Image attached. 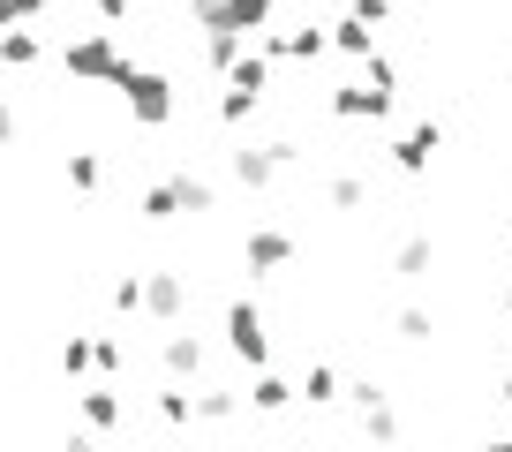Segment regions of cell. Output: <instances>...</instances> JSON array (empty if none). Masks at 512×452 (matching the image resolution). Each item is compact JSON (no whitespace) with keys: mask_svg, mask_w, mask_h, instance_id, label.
<instances>
[{"mask_svg":"<svg viewBox=\"0 0 512 452\" xmlns=\"http://www.w3.org/2000/svg\"><path fill=\"white\" fill-rule=\"evenodd\" d=\"M61 61H68V76H83V83H121L128 68H136V53H121L113 31H83V38L61 46Z\"/></svg>","mask_w":512,"mask_h":452,"instance_id":"6da1fadb","label":"cell"},{"mask_svg":"<svg viewBox=\"0 0 512 452\" xmlns=\"http://www.w3.org/2000/svg\"><path fill=\"white\" fill-rule=\"evenodd\" d=\"M189 16H196V31H234V38H256V31H272V16H279V0H189Z\"/></svg>","mask_w":512,"mask_h":452,"instance_id":"7a4b0ae2","label":"cell"},{"mask_svg":"<svg viewBox=\"0 0 512 452\" xmlns=\"http://www.w3.org/2000/svg\"><path fill=\"white\" fill-rule=\"evenodd\" d=\"M113 91L128 98V121H136V129H166V121H174V83L159 76V68H128L121 83H113Z\"/></svg>","mask_w":512,"mask_h":452,"instance_id":"3957f363","label":"cell"},{"mask_svg":"<svg viewBox=\"0 0 512 452\" xmlns=\"http://www.w3.org/2000/svg\"><path fill=\"white\" fill-rule=\"evenodd\" d=\"M226 355H234L241 370H272V332H264V309H256L249 294L226 302Z\"/></svg>","mask_w":512,"mask_h":452,"instance_id":"277c9868","label":"cell"},{"mask_svg":"<svg viewBox=\"0 0 512 452\" xmlns=\"http://www.w3.org/2000/svg\"><path fill=\"white\" fill-rule=\"evenodd\" d=\"M294 234L287 226H249V242H241V264H249V279H272V272H287L294 264Z\"/></svg>","mask_w":512,"mask_h":452,"instance_id":"5b68a950","label":"cell"},{"mask_svg":"<svg viewBox=\"0 0 512 452\" xmlns=\"http://www.w3.org/2000/svg\"><path fill=\"white\" fill-rule=\"evenodd\" d=\"M324 113H332V121H384V113H392V91H377V83H332V91H324Z\"/></svg>","mask_w":512,"mask_h":452,"instance_id":"8992f818","label":"cell"},{"mask_svg":"<svg viewBox=\"0 0 512 452\" xmlns=\"http://www.w3.org/2000/svg\"><path fill=\"white\" fill-rule=\"evenodd\" d=\"M181 309H189V272H144V317L181 324Z\"/></svg>","mask_w":512,"mask_h":452,"instance_id":"52a82bcc","label":"cell"},{"mask_svg":"<svg viewBox=\"0 0 512 452\" xmlns=\"http://www.w3.org/2000/svg\"><path fill=\"white\" fill-rule=\"evenodd\" d=\"M437 151H445V129H437V121H415V129H407L400 144H392V166H400L407 181H422V174H430V159H437Z\"/></svg>","mask_w":512,"mask_h":452,"instance_id":"ba28073f","label":"cell"},{"mask_svg":"<svg viewBox=\"0 0 512 452\" xmlns=\"http://www.w3.org/2000/svg\"><path fill=\"white\" fill-rule=\"evenodd\" d=\"M76 407H83V430H91V437H106V430H121V422H128V400H121L113 385L76 392Z\"/></svg>","mask_w":512,"mask_h":452,"instance_id":"9c48e42d","label":"cell"},{"mask_svg":"<svg viewBox=\"0 0 512 452\" xmlns=\"http://www.w3.org/2000/svg\"><path fill=\"white\" fill-rule=\"evenodd\" d=\"M159 362H166V377H174V385H196V377H204V339H196V332H166Z\"/></svg>","mask_w":512,"mask_h":452,"instance_id":"30bf717a","label":"cell"},{"mask_svg":"<svg viewBox=\"0 0 512 452\" xmlns=\"http://www.w3.org/2000/svg\"><path fill=\"white\" fill-rule=\"evenodd\" d=\"M136 211H144V219H151V226H166V219H181V166H174V174H159V181H151V189H144V196H136Z\"/></svg>","mask_w":512,"mask_h":452,"instance_id":"8fae6325","label":"cell"},{"mask_svg":"<svg viewBox=\"0 0 512 452\" xmlns=\"http://www.w3.org/2000/svg\"><path fill=\"white\" fill-rule=\"evenodd\" d=\"M241 407H256V415H287V407H294V385H287L279 370H256V385L241 392Z\"/></svg>","mask_w":512,"mask_h":452,"instance_id":"7c38bea8","label":"cell"},{"mask_svg":"<svg viewBox=\"0 0 512 452\" xmlns=\"http://www.w3.org/2000/svg\"><path fill=\"white\" fill-rule=\"evenodd\" d=\"M226 166H234V181H241V189H272V181H279V159H272L264 144H241Z\"/></svg>","mask_w":512,"mask_h":452,"instance_id":"4fadbf2b","label":"cell"},{"mask_svg":"<svg viewBox=\"0 0 512 452\" xmlns=\"http://www.w3.org/2000/svg\"><path fill=\"white\" fill-rule=\"evenodd\" d=\"M324 46L347 53V61H369V53H377V31H369V23H354V16H339V23H324Z\"/></svg>","mask_w":512,"mask_h":452,"instance_id":"5bb4252c","label":"cell"},{"mask_svg":"<svg viewBox=\"0 0 512 452\" xmlns=\"http://www.w3.org/2000/svg\"><path fill=\"white\" fill-rule=\"evenodd\" d=\"M226 91H249V98H264V91H272V61H264V53L249 46L234 68H226Z\"/></svg>","mask_w":512,"mask_h":452,"instance_id":"9a60e30c","label":"cell"},{"mask_svg":"<svg viewBox=\"0 0 512 452\" xmlns=\"http://www.w3.org/2000/svg\"><path fill=\"white\" fill-rule=\"evenodd\" d=\"M189 407H196V422H234V415H241V392H226V385H196V392H189Z\"/></svg>","mask_w":512,"mask_h":452,"instance_id":"2e32d148","label":"cell"},{"mask_svg":"<svg viewBox=\"0 0 512 452\" xmlns=\"http://www.w3.org/2000/svg\"><path fill=\"white\" fill-rule=\"evenodd\" d=\"M38 61H46L38 31H0V68H38Z\"/></svg>","mask_w":512,"mask_h":452,"instance_id":"e0dca14e","label":"cell"},{"mask_svg":"<svg viewBox=\"0 0 512 452\" xmlns=\"http://www.w3.org/2000/svg\"><path fill=\"white\" fill-rule=\"evenodd\" d=\"M339 392H347V385H339V370H332V362H309V377L294 385V400H309V407H332Z\"/></svg>","mask_w":512,"mask_h":452,"instance_id":"ac0fdd59","label":"cell"},{"mask_svg":"<svg viewBox=\"0 0 512 452\" xmlns=\"http://www.w3.org/2000/svg\"><path fill=\"white\" fill-rule=\"evenodd\" d=\"M241 53H249V38H234V31H211V38H204V76H219V83H226V68H234Z\"/></svg>","mask_w":512,"mask_h":452,"instance_id":"d6986e66","label":"cell"},{"mask_svg":"<svg viewBox=\"0 0 512 452\" xmlns=\"http://www.w3.org/2000/svg\"><path fill=\"white\" fill-rule=\"evenodd\" d=\"M430 257H437L430 234H407V242L392 249V272H400V279H430Z\"/></svg>","mask_w":512,"mask_h":452,"instance_id":"ffe728a7","label":"cell"},{"mask_svg":"<svg viewBox=\"0 0 512 452\" xmlns=\"http://www.w3.org/2000/svg\"><path fill=\"white\" fill-rule=\"evenodd\" d=\"M324 204L332 211H362L369 204V174H332L324 181Z\"/></svg>","mask_w":512,"mask_h":452,"instance_id":"44dd1931","label":"cell"},{"mask_svg":"<svg viewBox=\"0 0 512 452\" xmlns=\"http://www.w3.org/2000/svg\"><path fill=\"white\" fill-rule=\"evenodd\" d=\"M98 181H106V159H98V151H68V189L98 196Z\"/></svg>","mask_w":512,"mask_h":452,"instance_id":"7402d4cb","label":"cell"},{"mask_svg":"<svg viewBox=\"0 0 512 452\" xmlns=\"http://www.w3.org/2000/svg\"><path fill=\"white\" fill-rule=\"evenodd\" d=\"M151 407H159V422H166V430H189V422H196V407H189V385H166Z\"/></svg>","mask_w":512,"mask_h":452,"instance_id":"603a6c76","label":"cell"},{"mask_svg":"<svg viewBox=\"0 0 512 452\" xmlns=\"http://www.w3.org/2000/svg\"><path fill=\"white\" fill-rule=\"evenodd\" d=\"M256 106H264V98H249V91H219V121H226V129L256 121Z\"/></svg>","mask_w":512,"mask_h":452,"instance_id":"cb8c5ba5","label":"cell"},{"mask_svg":"<svg viewBox=\"0 0 512 452\" xmlns=\"http://www.w3.org/2000/svg\"><path fill=\"white\" fill-rule=\"evenodd\" d=\"M121 362H128V347H121L113 332H106V339H91V370H98V377H121Z\"/></svg>","mask_w":512,"mask_h":452,"instance_id":"d4e9b609","label":"cell"},{"mask_svg":"<svg viewBox=\"0 0 512 452\" xmlns=\"http://www.w3.org/2000/svg\"><path fill=\"white\" fill-rule=\"evenodd\" d=\"M113 309H121V317H144V272L113 279Z\"/></svg>","mask_w":512,"mask_h":452,"instance_id":"484cf974","label":"cell"},{"mask_svg":"<svg viewBox=\"0 0 512 452\" xmlns=\"http://www.w3.org/2000/svg\"><path fill=\"white\" fill-rule=\"evenodd\" d=\"M83 370H91V339L68 332V339H61V377H83Z\"/></svg>","mask_w":512,"mask_h":452,"instance_id":"4316f807","label":"cell"},{"mask_svg":"<svg viewBox=\"0 0 512 452\" xmlns=\"http://www.w3.org/2000/svg\"><path fill=\"white\" fill-rule=\"evenodd\" d=\"M53 0H0V31H16V23H31V16H46Z\"/></svg>","mask_w":512,"mask_h":452,"instance_id":"83f0119b","label":"cell"},{"mask_svg":"<svg viewBox=\"0 0 512 452\" xmlns=\"http://www.w3.org/2000/svg\"><path fill=\"white\" fill-rule=\"evenodd\" d=\"M430 332H437V324H430V309H415V302H407V309H400V339H407V347H422Z\"/></svg>","mask_w":512,"mask_h":452,"instance_id":"f1b7e54d","label":"cell"},{"mask_svg":"<svg viewBox=\"0 0 512 452\" xmlns=\"http://www.w3.org/2000/svg\"><path fill=\"white\" fill-rule=\"evenodd\" d=\"M362 68H369V83H377V91H392V83H400V68H392V53H369Z\"/></svg>","mask_w":512,"mask_h":452,"instance_id":"f546056e","label":"cell"},{"mask_svg":"<svg viewBox=\"0 0 512 452\" xmlns=\"http://www.w3.org/2000/svg\"><path fill=\"white\" fill-rule=\"evenodd\" d=\"M347 16L354 23H384V16H392V0H347Z\"/></svg>","mask_w":512,"mask_h":452,"instance_id":"4dcf8cb0","label":"cell"},{"mask_svg":"<svg viewBox=\"0 0 512 452\" xmlns=\"http://www.w3.org/2000/svg\"><path fill=\"white\" fill-rule=\"evenodd\" d=\"M128 16H136V0H98V23H106V31H113V23H128Z\"/></svg>","mask_w":512,"mask_h":452,"instance_id":"1f68e13d","label":"cell"},{"mask_svg":"<svg viewBox=\"0 0 512 452\" xmlns=\"http://www.w3.org/2000/svg\"><path fill=\"white\" fill-rule=\"evenodd\" d=\"M16 129H23V121H16V106L0 98V144H16Z\"/></svg>","mask_w":512,"mask_h":452,"instance_id":"d6a6232c","label":"cell"},{"mask_svg":"<svg viewBox=\"0 0 512 452\" xmlns=\"http://www.w3.org/2000/svg\"><path fill=\"white\" fill-rule=\"evenodd\" d=\"M68 452H106V445H98L91 430H76V437H68Z\"/></svg>","mask_w":512,"mask_h":452,"instance_id":"836d02e7","label":"cell"},{"mask_svg":"<svg viewBox=\"0 0 512 452\" xmlns=\"http://www.w3.org/2000/svg\"><path fill=\"white\" fill-rule=\"evenodd\" d=\"M475 452H512V437H482V445Z\"/></svg>","mask_w":512,"mask_h":452,"instance_id":"e575fe53","label":"cell"},{"mask_svg":"<svg viewBox=\"0 0 512 452\" xmlns=\"http://www.w3.org/2000/svg\"><path fill=\"white\" fill-rule=\"evenodd\" d=\"M497 400H505V407H512V377H505V385H497Z\"/></svg>","mask_w":512,"mask_h":452,"instance_id":"d590c367","label":"cell"},{"mask_svg":"<svg viewBox=\"0 0 512 452\" xmlns=\"http://www.w3.org/2000/svg\"><path fill=\"white\" fill-rule=\"evenodd\" d=\"M505 309H512V279H505Z\"/></svg>","mask_w":512,"mask_h":452,"instance_id":"8d00e7d4","label":"cell"},{"mask_svg":"<svg viewBox=\"0 0 512 452\" xmlns=\"http://www.w3.org/2000/svg\"><path fill=\"white\" fill-rule=\"evenodd\" d=\"M166 452H189V445H166Z\"/></svg>","mask_w":512,"mask_h":452,"instance_id":"74e56055","label":"cell"},{"mask_svg":"<svg viewBox=\"0 0 512 452\" xmlns=\"http://www.w3.org/2000/svg\"><path fill=\"white\" fill-rule=\"evenodd\" d=\"M384 452H400V445H384Z\"/></svg>","mask_w":512,"mask_h":452,"instance_id":"f35d334b","label":"cell"},{"mask_svg":"<svg viewBox=\"0 0 512 452\" xmlns=\"http://www.w3.org/2000/svg\"><path fill=\"white\" fill-rule=\"evenodd\" d=\"M505 355H512V347H505Z\"/></svg>","mask_w":512,"mask_h":452,"instance_id":"ab89813d","label":"cell"},{"mask_svg":"<svg viewBox=\"0 0 512 452\" xmlns=\"http://www.w3.org/2000/svg\"><path fill=\"white\" fill-rule=\"evenodd\" d=\"M505 83H512V76H505Z\"/></svg>","mask_w":512,"mask_h":452,"instance_id":"60d3db41","label":"cell"}]
</instances>
